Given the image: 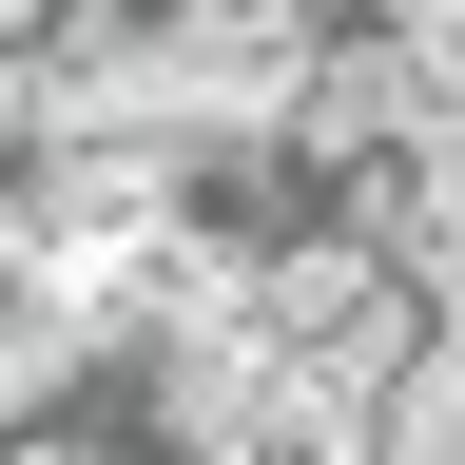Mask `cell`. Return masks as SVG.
Here are the masks:
<instances>
[{"instance_id":"7a4b0ae2","label":"cell","mask_w":465,"mask_h":465,"mask_svg":"<svg viewBox=\"0 0 465 465\" xmlns=\"http://www.w3.org/2000/svg\"><path fill=\"white\" fill-rule=\"evenodd\" d=\"M369 465H465V311L388 369V407H369Z\"/></svg>"},{"instance_id":"6da1fadb","label":"cell","mask_w":465,"mask_h":465,"mask_svg":"<svg viewBox=\"0 0 465 465\" xmlns=\"http://www.w3.org/2000/svg\"><path fill=\"white\" fill-rule=\"evenodd\" d=\"M427 330H446V311H427L349 213H311V232H272V252H252V349H272V369H311V388H349V407H388V369H407Z\"/></svg>"}]
</instances>
